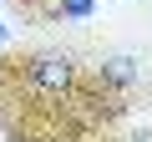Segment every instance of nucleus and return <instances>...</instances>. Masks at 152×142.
Masks as SVG:
<instances>
[{
  "label": "nucleus",
  "mask_w": 152,
  "mask_h": 142,
  "mask_svg": "<svg viewBox=\"0 0 152 142\" xmlns=\"http://www.w3.org/2000/svg\"><path fill=\"white\" fill-rule=\"evenodd\" d=\"M71 56H61V51H41V56H31V86H41V91H66L71 86Z\"/></svg>",
  "instance_id": "1"
},
{
  "label": "nucleus",
  "mask_w": 152,
  "mask_h": 142,
  "mask_svg": "<svg viewBox=\"0 0 152 142\" xmlns=\"http://www.w3.org/2000/svg\"><path fill=\"white\" fill-rule=\"evenodd\" d=\"M102 76L112 81V86H132L142 71H137V56H112V61H102Z\"/></svg>",
  "instance_id": "2"
},
{
  "label": "nucleus",
  "mask_w": 152,
  "mask_h": 142,
  "mask_svg": "<svg viewBox=\"0 0 152 142\" xmlns=\"http://www.w3.org/2000/svg\"><path fill=\"white\" fill-rule=\"evenodd\" d=\"M127 142H152V132H132V137H127Z\"/></svg>",
  "instance_id": "3"
}]
</instances>
